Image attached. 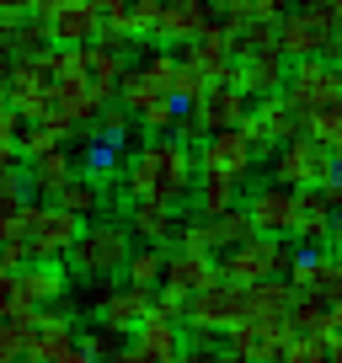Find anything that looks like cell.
<instances>
[{"label": "cell", "mask_w": 342, "mask_h": 363, "mask_svg": "<svg viewBox=\"0 0 342 363\" xmlns=\"http://www.w3.org/2000/svg\"><path fill=\"white\" fill-rule=\"evenodd\" d=\"M193 187H198V155L187 145H177L171 134L145 139L123 171V203L182 208V198H193Z\"/></svg>", "instance_id": "obj_1"}, {"label": "cell", "mask_w": 342, "mask_h": 363, "mask_svg": "<svg viewBox=\"0 0 342 363\" xmlns=\"http://www.w3.org/2000/svg\"><path fill=\"white\" fill-rule=\"evenodd\" d=\"M80 230H86V219H75L59 203H43V198H27L22 214H16V240L27 246L33 262H65L75 251Z\"/></svg>", "instance_id": "obj_2"}, {"label": "cell", "mask_w": 342, "mask_h": 363, "mask_svg": "<svg viewBox=\"0 0 342 363\" xmlns=\"http://www.w3.org/2000/svg\"><path fill=\"white\" fill-rule=\"evenodd\" d=\"M128 257H134V235H128L123 219H86L75 251H70L75 272H86V278H118L128 267Z\"/></svg>", "instance_id": "obj_3"}, {"label": "cell", "mask_w": 342, "mask_h": 363, "mask_svg": "<svg viewBox=\"0 0 342 363\" xmlns=\"http://www.w3.org/2000/svg\"><path fill=\"white\" fill-rule=\"evenodd\" d=\"M284 102L299 113V123L316 113H342V65L331 59H294L284 80Z\"/></svg>", "instance_id": "obj_4"}, {"label": "cell", "mask_w": 342, "mask_h": 363, "mask_svg": "<svg viewBox=\"0 0 342 363\" xmlns=\"http://www.w3.org/2000/svg\"><path fill=\"white\" fill-rule=\"evenodd\" d=\"M299 251L289 246L284 235H251L246 246L225 251L219 257V278L225 284H267V278H289Z\"/></svg>", "instance_id": "obj_5"}, {"label": "cell", "mask_w": 342, "mask_h": 363, "mask_svg": "<svg viewBox=\"0 0 342 363\" xmlns=\"http://www.w3.org/2000/svg\"><path fill=\"white\" fill-rule=\"evenodd\" d=\"M246 320H251V284H225V278H219V284L198 289V294L187 299V315H182V326L225 337V331L246 326Z\"/></svg>", "instance_id": "obj_6"}, {"label": "cell", "mask_w": 342, "mask_h": 363, "mask_svg": "<svg viewBox=\"0 0 342 363\" xmlns=\"http://www.w3.org/2000/svg\"><path fill=\"white\" fill-rule=\"evenodd\" d=\"M331 171H342L337 155L310 134H294L289 145L273 150V182H284V187H321Z\"/></svg>", "instance_id": "obj_7"}, {"label": "cell", "mask_w": 342, "mask_h": 363, "mask_svg": "<svg viewBox=\"0 0 342 363\" xmlns=\"http://www.w3.org/2000/svg\"><path fill=\"white\" fill-rule=\"evenodd\" d=\"M289 342H294V331H289V320H246V326L225 331V358L236 363H284Z\"/></svg>", "instance_id": "obj_8"}, {"label": "cell", "mask_w": 342, "mask_h": 363, "mask_svg": "<svg viewBox=\"0 0 342 363\" xmlns=\"http://www.w3.org/2000/svg\"><path fill=\"white\" fill-rule=\"evenodd\" d=\"M246 214L251 225H257V235H294L299 214H305V203H299V187H284V182H267V187H257V193L246 198Z\"/></svg>", "instance_id": "obj_9"}, {"label": "cell", "mask_w": 342, "mask_h": 363, "mask_svg": "<svg viewBox=\"0 0 342 363\" xmlns=\"http://www.w3.org/2000/svg\"><path fill=\"white\" fill-rule=\"evenodd\" d=\"M16 278V310L22 315H38V310H59L70 294V278L59 262H27V267L11 272Z\"/></svg>", "instance_id": "obj_10"}, {"label": "cell", "mask_w": 342, "mask_h": 363, "mask_svg": "<svg viewBox=\"0 0 342 363\" xmlns=\"http://www.w3.org/2000/svg\"><path fill=\"white\" fill-rule=\"evenodd\" d=\"M193 155H198V171H225V177H236V182H246L251 166H257V145H251L246 128H219Z\"/></svg>", "instance_id": "obj_11"}, {"label": "cell", "mask_w": 342, "mask_h": 363, "mask_svg": "<svg viewBox=\"0 0 342 363\" xmlns=\"http://www.w3.org/2000/svg\"><path fill=\"white\" fill-rule=\"evenodd\" d=\"M251 134V145H257V155L273 160L278 145H289V139L299 134V113L284 102V96H263V102H251V118L241 123Z\"/></svg>", "instance_id": "obj_12"}, {"label": "cell", "mask_w": 342, "mask_h": 363, "mask_svg": "<svg viewBox=\"0 0 342 363\" xmlns=\"http://www.w3.org/2000/svg\"><path fill=\"white\" fill-rule=\"evenodd\" d=\"M48 22V38H54V48H92L96 38H102L107 16L96 11V0H65L54 16H43Z\"/></svg>", "instance_id": "obj_13"}, {"label": "cell", "mask_w": 342, "mask_h": 363, "mask_svg": "<svg viewBox=\"0 0 342 363\" xmlns=\"http://www.w3.org/2000/svg\"><path fill=\"white\" fill-rule=\"evenodd\" d=\"M289 284H294V294H310L321 305H331V299H342V257H331V251H299L294 267H289Z\"/></svg>", "instance_id": "obj_14"}, {"label": "cell", "mask_w": 342, "mask_h": 363, "mask_svg": "<svg viewBox=\"0 0 342 363\" xmlns=\"http://www.w3.org/2000/svg\"><path fill=\"white\" fill-rule=\"evenodd\" d=\"M150 315H155V289H139V284H118L107 294V305L96 310V320L107 331H118V337H134Z\"/></svg>", "instance_id": "obj_15"}, {"label": "cell", "mask_w": 342, "mask_h": 363, "mask_svg": "<svg viewBox=\"0 0 342 363\" xmlns=\"http://www.w3.org/2000/svg\"><path fill=\"white\" fill-rule=\"evenodd\" d=\"M70 347H75V315H70V310H38L33 337H27V352H22V358H33V363H59Z\"/></svg>", "instance_id": "obj_16"}, {"label": "cell", "mask_w": 342, "mask_h": 363, "mask_svg": "<svg viewBox=\"0 0 342 363\" xmlns=\"http://www.w3.org/2000/svg\"><path fill=\"white\" fill-rule=\"evenodd\" d=\"M198 123H204V134H219V128H241L251 118V96L241 86H209L204 96H198Z\"/></svg>", "instance_id": "obj_17"}, {"label": "cell", "mask_w": 342, "mask_h": 363, "mask_svg": "<svg viewBox=\"0 0 342 363\" xmlns=\"http://www.w3.org/2000/svg\"><path fill=\"white\" fill-rule=\"evenodd\" d=\"M284 80H289V59L278 54H251V59H236V86L246 91L251 102L263 96H284Z\"/></svg>", "instance_id": "obj_18"}, {"label": "cell", "mask_w": 342, "mask_h": 363, "mask_svg": "<svg viewBox=\"0 0 342 363\" xmlns=\"http://www.w3.org/2000/svg\"><path fill=\"white\" fill-rule=\"evenodd\" d=\"M22 171H27V198H43V203H54V198L65 193L70 182H75V155L59 145V150H48V155H33Z\"/></svg>", "instance_id": "obj_19"}, {"label": "cell", "mask_w": 342, "mask_h": 363, "mask_svg": "<svg viewBox=\"0 0 342 363\" xmlns=\"http://www.w3.org/2000/svg\"><path fill=\"white\" fill-rule=\"evenodd\" d=\"M123 225L134 240H145V246H177V230H182V219H177V208L166 203H123Z\"/></svg>", "instance_id": "obj_20"}, {"label": "cell", "mask_w": 342, "mask_h": 363, "mask_svg": "<svg viewBox=\"0 0 342 363\" xmlns=\"http://www.w3.org/2000/svg\"><path fill=\"white\" fill-rule=\"evenodd\" d=\"M209 284H219V262L214 257H198V251H166V278H160V289L193 299L198 289H209Z\"/></svg>", "instance_id": "obj_21"}, {"label": "cell", "mask_w": 342, "mask_h": 363, "mask_svg": "<svg viewBox=\"0 0 342 363\" xmlns=\"http://www.w3.org/2000/svg\"><path fill=\"white\" fill-rule=\"evenodd\" d=\"M123 69H128V59L118 54V48H102V43L80 48V80H86V91H92L102 107L118 96V80H123Z\"/></svg>", "instance_id": "obj_22"}, {"label": "cell", "mask_w": 342, "mask_h": 363, "mask_svg": "<svg viewBox=\"0 0 342 363\" xmlns=\"http://www.w3.org/2000/svg\"><path fill=\"white\" fill-rule=\"evenodd\" d=\"M193 198H198V214L204 219H219V214H230V208H241V182L225 177V171H198Z\"/></svg>", "instance_id": "obj_23"}, {"label": "cell", "mask_w": 342, "mask_h": 363, "mask_svg": "<svg viewBox=\"0 0 342 363\" xmlns=\"http://www.w3.org/2000/svg\"><path fill=\"white\" fill-rule=\"evenodd\" d=\"M193 38H204V27H198V11L187 6V0H166V6H160L155 43H160V48H182V43H193Z\"/></svg>", "instance_id": "obj_24"}, {"label": "cell", "mask_w": 342, "mask_h": 363, "mask_svg": "<svg viewBox=\"0 0 342 363\" xmlns=\"http://www.w3.org/2000/svg\"><path fill=\"white\" fill-rule=\"evenodd\" d=\"M209 230H214V251H219V257H225V251H236V246H246V240L257 235V225H251L246 208H230V214L209 219Z\"/></svg>", "instance_id": "obj_25"}, {"label": "cell", "mask_w": 342, "mask_h": 363, "mask_svg": "<svg viewBox=\"0 0 342 363\" xmlns=\"http://www.w3.org/2000/svg\"><path fill=\"white\" fill-rule=\"evenodd\" d=\"M54 203H59V208H70L75 219H102V187H96L92 177H75L65 193L54 198Z\"/></svg>", "instance_id": "obj_26"}, {"label": "cell", "mask_w": 342, "mask_h": 363, "mask_svg": "<svg viewBox=\"0 0 342 363\" xmlns=\"http://www.w3.org/2000/svg\"><path fill=\"white\" fill-rule=\"evenodd\" d=\"M331 225H337V214H326V208H305L289 240H299V251H331Z\"/></svg>", "instance_id": "obj_27"}, {"label": "cell", "mask_w": 342, "mask_h": 363, "mask_svg": "<svg viewBox=\"0 0 342 363\" xmlns=\"http://www.w3.org/2000/svg\"><path fill=\"white\" fill-rule=\"evenodd\" d=\"M160 278H166V251L160 246H139L123 267V284H139V289H160Z\"/></svg>", "instance_id": "obj_28"}, {"label": "cell", "mask_w": 342, "mask_h": 363, "mask_svg": "<svg viewBox=\"0 0 342 363\" xmlns=\"http://www.w3.org/2000/svg\"><path fill=\"white\" fill-rule=\"evenodd\" d=\"M80 155H86V171H92V182L113 177V171L123 166V145H118V139H107V134H96V128H92V139H86V150H80Z\"/></svg>", "instance_id": "obj_29"}, {"label": "cell", "mask_w": 342, "mask_h": 363, "mask_svg": "<svg viewBox=\"0 0 342 363\" xmlns=\"http://www.w3.org/2000/svg\"><path fill=\"white\" fill-rule=\"evenodd\" d=\"M289 331H294V337H326V305L299 294L294 310H289Z\"/></svg>", "instance_id": "obj_30"}, {"label": "cell", "mask_w": 342, "mask_h": 363, "mask_svg": "<svg viewBox=\"0 0 342 363\" xmlns=\"http://www.w3.org/2000/svg\"><path fill=\"white\" fill-rule=\"evenodd\" d=\"M33 320L38 315H6V320H0V352H6V358H22V352H27Z\"/></svg>", "instance_id": "obj_31"}, {"label": "cell", "mask_w": 342, "mask_h": 363, "mask_svg": "<svg viewBox=\"0 0 342 363\" xmlns=\"http://www.w3.org/2000/svg\"><path fill=\"white\" fill-rule=\"evenodd\" d=\"M80 347L92 352V358H96V363H107V358H113V352H123V347H128V342H123V337H118V331H107V326H102V320H96V326H86V331H80Z\"/></svg>", "instance_id": "obj_32"}, {"label": "cell", "mask_w": 342, "mask_h": 363, "mask_svg": "<svg viewBox=\"0 0 342 363\" xmlns=\"http://www.w3.org/2000/svg\"><path fill=\"white\" fill-rule=\"evenodd\" d=\"M299 203H305V208H326V214H337V208H342V171H331L321 187H299Z\"/></svg>", "instance_id": "obj_33"}, {"label": "cell", "mask_w": 342, "mask_h": 363, "mask_svg": "<svg viewBox=\"0 0 342 363\" xmlns=\"http://www.w3.org/2000/svg\"><path fill=\"white\" fill-rule=\"evenodd\" d=\"M284 363H331V342L326 337H294Z\"/></svg>", "instance_id": "obj_34"}, {"label": "cell", "mask_w": 342, "mask_h": 363, "mask_svg": "<svg viewBox=\"0 0 342 363\" xmlns=\"http://www.w3.org/2000/svg\"><path fill=\"white\" fill-rule=\"evenodd\" d=\"M134 128V113H128L123 102H107L102 113H96V134H107V139H118L123 145V134Z\"/></svg>", "instance_id": "obj_35"}, {"label": "cell", "mask_w": 342, "mask_h": 363, "mask_svg": "<svg viewBox=\"0 0 342 363\" xmlns=\"http://www.w3.org/2000/svg\"><path fill=\"white\" fill-rule=\"evenodd\" d=\"M177 363H219L214 331H193V337H187V347L177 352Z\"/></svg>", "instance_id": "obj_36"}, {"label": "cell", "mask_w": 342, "mask_h": 363, "mask_svg": "<svg viewBox=\"0 0 342 363\" xmlns=\"http://www.w3.org/2000/svg\"><path fill=\"white\" fill-rule=\"evenodd\" d=\"M16 134H22V113L0 96V155H22V150H16Z\"/></svg>", "instance_id": "obj_37"}, {"label": "cell", "mask_w": 342, "mask_h": 363, "mask_svg": "<svg viewBox=\"0 0 342 363\" xmlns=\"http://www.w3.org/2000/svg\"><path fill=\"white\" fill-rule=\"evenodd\" d=\"M6 315H22V310H16V278L11 272H0V320Z\"/></svg>", "instance_id": "obj_38"}, {"label": "cell", "mask_w": 342, "mask_h": 363, "mask_svg": "<svg viewBox=\"0 0 342 363\" xmlns=\"http://www.w3.org/2000/svg\"><path fill=\"white\" fill-rule=\"evenodd\" d=\"M326 337L342 342V299H331V305H326Z\"/></svg>", "instance_id": "obj_39"}, {"label": "cell", "mask_w": 342, "mask_h": 363, "mask_svg": "<svg viewBox=\"0 0 342 363\" xmlns=\"http://www.w3.org/2000/svg\"><path fill=\"white\" fill-rule=\"evenodd\" d=\"M316 6H331V0H289V11H316Z\"/></svg>", "instance_id": "obj_40"}, {"label": "cell", "mask_w": 342, "mask_h": 363, "mask_svg": "<svg viewBox=\"0 0 342 363\" xmlns=\"http://www.w3.org/2000/svg\"><path fill=\"white\" fill-rule=\"evenodd\" d=\"M331 246L342 251V208H337V225H331Z\"/></svg>", "instance_id": "obj_41"}, {"label": "cell", "mask_w": 342, "mask_h": 363, "mask_svg": "<svg viewBox=\"0 0 342 363\" xmlns=\"http://www.w3.org/2000/svg\"><path fill=\"white\" fill-rule=\"evenodd\" d=\"M331 155H337V166H342V134H337V145H331Z\"/></svg>", "instance_id": "obj_42"}, {"label": "cell", "mask_w": 342, "mask_h": 363, "mask_svg": "<svg viewBox=\"0 0 342 363\" xmlns=\"http://www.w3.org/2000/svg\"><path fill=\"white\" fill-rule=\"evenodd\" d=\"M331 6H337V16H342V0H331Z\"/></svg>", "instance_id": "obj_43"}]
</instances>
